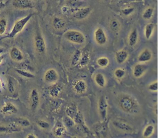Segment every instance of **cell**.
Wrapping results in <instances>:
<instances>
[{
    "instance_id": "obj_1",
    "label": "cell",
    "mask_w": 158,
    "mask_h": 138,
    "mask_svg": "<svg viewBox=\"0 0 158 138\" xmlns=\"http://www.w3.org/2000/svg\"><path fill=\"white\" fill-rule=\"evenodd\" d=\"M118 106L125 112L136 114L139 112V107L137 101L130 95L123 94L118 99Z\"/></svg>"
},
{
    "instance_id": "obj_2",
    "label": "cell",
    "mask_w": 158,
    "mask_h": 138,
    "mask_svg": "<svg viewBox=\"0 0 158 138\" xmlns=\"http://www.w3.org/2000/svg\"><path fill=\"white\" fill-rule=\"evenodd\" d=\"M34 15L33 13H30L28 14L25 17L16 21L10 31V33L5 37V38H12L15 37L18 33L21 32L23 29L24 28L26 24L29 22V20L31 19V18Z\"/></svg>"
},
{
    "instance_id": "obj_3",
    "label": "cell",
    "mask_w": 158,
    "mask_h": 138,
    "mask_svg": "<svg viewBox=\"0 0 158 138\" xmlns=\"http://www.w3.org/2000/svg\"><path fill=\"white\" fill-rule=\"evenodd\" d=\"M64 38L73 43L82 44L85 42V36L80 31L75 30H69L64 33Z\"/></svg>"
},
{
    "instance_id": "obj_4",
    "label": "cell",
    "mask_w": 158,
    "mask_h": 138,
    "mask_svg": "<svg viewBox=\"0 0 158 138\" xmlns=\"http://www.w3.org/2000/svg\"><path fill=\"white\" fill-rule=\"evenodd\" d=\"M34 45L35 50L39 54L45 53L46 49L45 40L39 30L36 31L35 36L34 37Z\"/></svg>"
},
{
    "instance_id": "obj_5",
    "label": "cell",
    "mask_w": 158,
    "mask_h": 138,
    "mask_svg": "<svg viewBox=\"0 0 158 138\" xmlns=\"http://www.w3.org/2000/svg\"><path fill=\"white\" fill-rule=\"evenodd\" d=\"M94 38L96 43L99 46L104 45L107 41V38L104 30L101 28H97L94 32Z\"/></svg>"
},
{
    "instance_id": "obj_6",
    "label": "cell",
    "mask_w": 158,
    "mask_h": 138,
    "mask_svg": "<svg viewBox=\"0 0 158 138\" xmlns=\"http://www.w3.org/2000/svg\"><path fill=\"white\" fill-rule=\"evenodd\" d=\"M12 5L17 9H28L34 7L32 0H12Z\"/></svg>"
},
{
    "instance_id": "obj_7",
    "label": "cell",
    "mask_w": 158,
    "mask_h": 138,
    "mask_svg": "<svg viewBox=\"0 0 158 138\" xmlns=\"http://www.w3.org/2000/svg\"><path fill=\"white\" fill-rule=\"evenodd\" d=\"M107 102L104 95H102L100 97L98 100V110L102 120H104L107 116Z\"/></svg>"
},
{
    "instance_id": "obj_8",
    "label": "cell",
    "mask_w": 158,
    "mask_h": 138,
    "mask_svg": "<svg viewBox=\"0 0 158 138\" xmlns=\"http://www.w3.org/2000/svg\"><path fill=\"white\" fill-rule=\"evenodd\" d=\"M44 79L46 83L53 84L57 81L59 79V75L56 70L54 68H49L45 72Z\"/></svg>"
},
{
    "instance_id": "obj_9",
    "label": "cell",
    "mask_w": 158,
    "mask_h": 138,
    "mask_svg": "<svg viewBox=\"0 0 158 138\" xmlns=\"http://www.w3.org/2000/svg\"><path fill=\"white\" fill-rule=\"evenodd\" d=\"M22 130V127L17 123H10L7 126H0V132L4 134H11L13 132H19Z\"/></svg>"
},
{
    "instance_id": "obj_10",
    "label": "cell",
    "mask_w": 158,
    "mask_h": 138,
    "mask_svg": "<svg viewBox=\"0 0 158 138\" xmlns=\"http://www.w3.org/2000/svg\"><path fill=\"white\" fill-rule=\"evenodd\" d=\"M72 87L75 92L78 94H84L87 89V86L85 81L82 79L74 81L72 83Z\"/></svg>"
},
{
    "instance_id": "obj_11",
    "label": "cell",
    "mask_w": 158,
    "mask_h": 138,
    "mask_svg": "<svg viewBox=\"0 0 158 138\" xmlns=\"http://www.w3.org/2000/svg\"><path fill=\"white\" fill-rule=\"evenodd\" d=\"M91 11L92 9L89 7L80 8L73 14V17L77 20H83L91 14Z\"/></svg>"
},
{
    "instance_id": "obj_12",
    "label": "cell",
    "mask_w": 158,
    "mask_h": 138,
    "mask_svg": "<svg viewBox=\"0 0 158 138\" xmlns=\"http://www.w3.org/2000/svg\"><path fill=\"white\" fill-rule=\"evenodd\" d=\"M30 107L33 111H35L38 107L40 103V96L38 91L36 89H33L30 95Z\"/></svg>"
},
{
    "instance_id": "obj_13",
    "label": "cell",
    "mask_w": 158,
    "mask_h": 138,
    "mask_svg": "<svg viewBox=\"0 0 158 138\" xmlns=\"http://www.w3.org/2000/svg\"><path fill=\"white\" fill-rule=\"evenodd\" d=\"M9 55L12 60L16 62H20L23 60L22 52L16 47H12L9 51Z\"/></svg>"
},
{
    "instance_id": "obj_14",
    "label": "cell",
    "mask_w": 158,
    "mask_h": 138,
    "mask_svg": "<svg viewBox=\"0 0 158 138\" xmlns=\"http://www.w3.org/2000/svg\"><path fill=\"white\" fill-rule=\"evenodd\" d=\"M62 86L57 83L51 84L49 87V94L53 98L57 97L62 90Z\"/></svg>"
},
{
    "instance_id": "obj_15",
    "label": "cell",
    "mask_w": 158,
    "mask_h": 138,
    "mask_svg": "<svg viewBox=\"0 0 158 138\" xmlns=\"http://www.w3.org/2000/svg\"><path fill=\"white\" fill-rule=\"evenodd\" d=\"M54 134L56 137H62L66 133V127L59 121H57L53 129Z\"/></svg>"
},
{
    "instance_id": "obj_16",
    "label": "cell",
    "mask_w": 158,
    "mask_h": 138,
    "mask_svg": "<svg viewBox=\"0 0 158 138\" xmlns=\"http://www.w3.org/2000/svg\"><path fill=\"white\" fill-rule=\"evenodd\" d=\"M17 107L11 102L6 103L1 108V112L4 114H15L17 112Z\"/></svg>"
},
{
    "instance_id": "obj_17",
    "label": "cell",
    "mask_w": 158,
    "mask_h": 138,
    "mask_svg": "<svg viewBox=\"0 0 158 138\" xmlns=\"http://www.w3.org/2000/svg\"><path fill=\"white\" fill-rule=\"evenodd\" d=\"M148 66L145 64H136L133 68V74L135 78L141 77L147 70Z\"/></svg>"
},
{
    "instance_id": "obj_18",
    "label": "cell",
    "mask_w": 158,
    "mask_h": 138,
    "mask_svg": "<svg viewBox=\"0 0 158 138\" xmlns=\"http://www.w3.org/2000/svg\"><path fill=\"white\" fill-rule=\"evenodd\" d=\"M115 60L117 63L122 64L123 63L128 57V53L127 51L124 49H122L118 51L115 55Z\"/></svg>"
},
{
    "instance_id": "obj_19",
    "label": "cell",
    "mask_w": 158,
    "mask_h": 138,
    "mask_svg": "<svg viewBox=\"0 0 158 138\" xmlns=\"http://www.w3.org/2000/svg\"><path fill=\"white\" fill-rule=\"evenodd\" d=\"M152 59V52L148 49L143 50L138 55V60L139 62H146L150 61Z\"/></svg>"
},
{
    "instance_id": "obj_20",
    "label": "cell",
    "mask_w": 158,
    "mask_h": 138,
    "mask_svg": "<svg viewBox=\"0 0 158 138\" xmlns=\"http://www.w3.org/2000/svg\"><path fill=\"white\" fill-rule=\"evenodd\" d=\"M112 123L115 128L122 131L126 132H131L133 131V128L127 123L120 121H114Z\"/></svg>"
},
{
    "instance_id": "obj_21",
    "label": "cell",
    "mask_w": 158,
    "mask_h": 138,
    "mask_svg": "<svg viewBox=\"0 0 158 138\" xmlns=\"http://www.w3.org/2000/svg\"><path fill=\"white\" fill-rule=\"evenodd\" d=\"M138 39V32L136 28H134L130 33L128 37V43L130 46L133 47L137 43Z\"/></svg>"
},
{
    "instance_id": "obj_22",
    "label": "cell",
    "mask_w": 158,
    "mask_h": 138,
    "mask_svg": "<svg viewBox=\"0 0 158 138\" xmlns=\"http://www.w3.org/2000/svg\"><path fill=\"white\" fill-rule=\"evenodd\" d=\"M66 22L64 19L55 17L52 20V26L56 30H62L66 26Z\"/></svg>"
},
{
    "instance_id": "obj_23",
    "label": "cell",
    "mask_w": 158,
    "mask_h": 138,
    "mask_svg": "<svg viewBox=\"0 0 158 138\" xmlns=\"http://www.w3.org/2000/svg\"><path fill=\"white\" fill-rule=\"evenodd\" d=\"M78 108L76 105L72 104L70 105H69L65 107V112L66 113V115L71 118L72 119H73L75 114L78 112Z\"/></svg>"
},
{
    "instance_id": "obj_24",
    "label": "cell",
    "mask_w": 158,
    "mask_h": 138,
    "mask_svg": "<svg viewBox=\"0 0 158 138\" xmlns=\"http://www.w3.org/2000/svg\"><path fill=\"white\" fill-rule=\"evenodd\" d=\"M89 54L87 52H85L83 54H81V58L77 64V66L79 68H83L85 67V66H86L89 62Z\"/></svg>"
},
{
    "instance_id": "obj_25",
    "label": "cell",
    "mask_w": 158,
    "mask_h": 138,
    "mask_svg": "<svg viewBox=\"0 0 158 138\" xmlns=\"http://www.w3.org/2000/svg\"><path fill=\"white\" fill-rule=\"evenodd\" d=\"M155 25L153 23H148L144 27V36L147 39L151 38L152 33L154 32Z\"/></svg>"
},
{
    "instance_id": "obj_26",
    "label": "cell",
    "mask_w": 158,
    "mask_h": 138,
    "mask_svg": "<svg viewBox=\"0 0 158 138\" xmlns=\"http://www.w3.org/2000/svg\"><path fill=\"white\" fill-rule=\"evenodd\" d=\"M94 81L96 84L101 87H103L106 85V79L103 74L101 73H98L94 76Z\"/></svg>"
},
{
    "instance_id": "obj_27",
    "label": "cell",
    "mask_w": 158,
    "mask_h": 138,
    "mask_svg": "<svg viewBox=\"0 0 158 138\" xmlns=\"http://www.w3.org/2000/svg\"><path fill=\"white\" fill-rule=\"evenodd\" d=\"M109 26H110V30L114 33H118V32H119V31L120 30V27H121L120 22L118 20L115 19V18L112 19L110 20V23H109Z\"/></svg>"
},
{
    "instance_id": "obj_28",
    "label": "cell",
    "mask_w": 158,
    "mask_h": 138,
    "mask_svg": "<svg viewBox=\"0 0 158 138\" xmlns=\"http://www.w3.org/2000/svg\"><path fill=\"white\" fill-rule=\"evenodd\" d=\"M81 52L79 49H77L75 52L73 53V55L72 57V60H71V64L72 66H76L77 65L81 56Z\"/></svg>"
},
{
    "instance_id": "obj_29",
    "label": "cell",
    "mask_w": 158,
    "mask_h": 138,
    "mask_svg": "<svg viewBox=\"0 0 158 138\" xmlns=\"http://www.w3.org/2000/svg\"><path fill=\"white\" fill-rule=\"evenodd\" d=\"M15 71L20 75L25 77V78H35V75L33 74H32L31 73L27 71V70H23V69H19V68H15L14 69Z\"/></svg>"
},
{
    "instance_id": "obj_30",
    "label": "cell",
    "mask_w": 158,
    "mask_h": 138,
    "mask_svg": "<svg viewBox=\"0 0 158 138\" xmlns=\"http://www.w3.org/2000/svg\"><path fill=\"white\" fill-rule=\"evenodd\" d=\"M73 121L75 123L81 125V124H85V121H84V118L82 113L78 110L77 113L75 114L74 118H73Z\"/></svg>"
},
{
    "instance_id": "obj_31",
    "label": "cell",
    "mask_w": 158,
    "mask_h": 138,
    "mask_svg": "<svg viewBox=\"0 0 158 138\" xmlns=\"http://www.w3.org/2000/svg\"><path fill=\"white\" fill-rule=\"evenodd\" d=\"M154 131V126L152 124H149L144 128V130L143 133V136L144 137H149L153 134Z\"/></svg>"
},
{
    "instance_id": "obj_32",
    "label": "cell",
    "mask_w": 158,
    "mask_h": 138,
    "mask_svg": "<svg viewBox=\"0 0 158 138\" xmlns=\"http://www.w3.org/2000/svg\"><path fill=\"white\" fill-rule=\"evenodd\" d=\"M15 123L21 127H28L30 125V121L24 118H18L15 120Z\"/></svg>"
},
{
    "instance_id": "obj_33",
    "label": "cell",
    "mask_w": 158,
    "mask_h": 138,
    "mask_svg": "<svg viewBox=\"0 0 158 138\" xmlns=\"http://www.w3.org/2000/svg\"><path fill=\"white\" fill-rule=\"evenodd\" d=\"M63 122H64L63 124H64V126L65 127L69 128H73L75 126V123L74 122L73 120L71 118H70L69 116H67V115L64 117Z\"/></svg>"
},
{
    "instance_id": "obj_34",
    "label": "cell",
    "mask_w": 158,
    "mask_h": 138,
    "mask_svg": "<svg viewBox=\"0 0 158 138\" xmlns=\"http://www.w3.org/2000/svg\"><path fill=\"white\" fill-rule=\"evenodd\" d=\"M97 64L102 68L106 67L109 63V60L106 57H101L97 60Z\"/></svg>"
},
{
    "instance_id": "obj_35",
    "label": "cell",
    "mask_w": 158,
    "mask_h": 138,
    "mask_svg": "<svg viewBox=\"0 0 158 138\" xmlns=\"http://www.w3.org/2000/svg\"><path fill=\"white\" fill-rule=\"evenodd\" d=\"M153 13H154V9L152 7H148L144 11L142 15L143 18L145 20H149L152 17Z\"/></svg>"
},
{
    "instance_id": "obj_36",
    "label": "cell",
    "mask_w": 158,
    "mask_h": 138,
    "mask_svg": "<svg viewBox=\"0 0 158 138\" xmlns=\"http://www.w3.org/2000/svg\"><path fill=\"white\" fill-rule=\"evenodd\" d=\"M125 75V71L123 68H118L114 71V76L118 79H120L122 78H123Z\"/></svg>"
},
{
    "instance_id": "obj_37",
    "label": "cell",
    "mask_w": 158,
    "mask_h": 138,
    "mask_svg": "<svg viewBox=\"0 0 158 138\" xmlns=\"http://www.w3.org/2000/svg\"><path fill=\"white\" fill-rule=\"evenodd\" d=\"M7 22L6 19L4 18H0V34L1 35L5 33L7 28Z\"/></svg>"
},
{
    "instance_id": "obj_38",
    "label": "cell",
    "mask_w": 158,
    "mask_h": 138,
    "mask_svg": "<svg viewBox=\"0 0 158 138\" xmlns=\"http://www.w3.org/2000/svg\"><path fill=\"white\" fill-rule=\"evenodd\" d=\"M36 124L41 129H48L50 127V124L48 122L44 120H38L36 121Z\"/></svg>"
},
{
    "instance_id": "obj_39",
    "label": "cell",
    "mask_w": 158,
    "mask_h": 138,
    "mask_svg": "<svg viewBox=\"0 0 158 138\" xmlns=\"http://www.w3.org/2000/svg\"><path fill=\"white\" fill-rule=\"evenodd\" d=\"M135 10V9L134 7H127V8H125L123 9L122 10V13L125 15V16H128V15H130V14H131Z\"/></svg>"
},
{
    "instance_id": "obj_40",
    "label": "cell",
    "mask_w": 158,
    "mask_h": 138,
    "mask_svg": "<svg viewBox=\"0 0 158 138\" xmlns=\"http://www.w3.org/2000/svg\"><path fill=\"white\" fill-rule=\"evenodd\" d=\"M148 89L151 91L154 92V91H157V81H156L152 83H151L148 87Z\"/></svg>"
},
{
    "instance_id": "obj_41",
    "label": "cell",
    "mask_w": 158,
    "mask_h": 138,
    "mask_svg": "<svg viewBox=\"0 0 158 138\" xmlns=\"http://www.w3.org/2000/svg\"><path fill=\"white\" fill-rule=\"evenodd\" d=\"M7 87H8V91H9V92L13 93L14 92V90H15L14 84V83H13L12 80H11V79H9L8 84H7Z\"/></svg>"
},
{
    "instance_id": "obj_42",
    "label": "cell",
    "mask_w": 158,
    "mask_h": 138,
    "mask_svg": "<svg viewBox=\"0 0 158 138\" xmlns=\"http://www.w3.org/2000/svg\"><path fill=\"white\" fill-rule=\"evenodd\" d=\"M37 136L33 133H30L27 136V138H36Z\"/></svg>"
},
{
    "instance_id": "obj_43",
    "label": "cell",
    "mask_w": 158,
    "mask_h": 138,
    "mask_svg": "<svg viewBox=\"0 0 158 138\" xmlns=\"http://www.w3.org/2000/svg\"><path fill=\"white\" fill-rule=\"evenodd\" d=\"M68 7H67V6H63L62 7V11L63 12H67L68 11Z\"/></svg>"
},
{
    "instance_id": "obj_44",
    "label": "cell",
    "mask_w": 158,
    "mask_h": 138,
    "mask_svg": "<svg viewBox=\"0 0 158 138\" xmlns=\"http://www.w3.org/2000/svg\"><path fill=\"white\" fill-rule=\"evenodd\" d=\"M5 4L4 3H3L2 2H0V10H1V9H2L4 7H5Z\"/></svg>"
},
{
    "instance_id": "obj_45",
    "label": "cell",
    "mask_w": 158,
    "mask_h": 138,
    "mask_svg": "<svg viewBox=\"0 0 158 138\" xmlns=\"http://www.w3.org/2000/svg\"><path fill=\"white\" fill-rule=\"evenodd\" d=\"M4 51H5L4 48H3V47H0V54H2V53H3Z\"/></svg>"
},
{
    "instance_id": "obj_46",
    "label": "cell",
    "mask_w": 158,
    "mask_h": 138,
    "mask_svg": "<svg viewBox=\"0 0 158 138\" xmlns=\"http://www.w3.org/2000/svg\"><path fill=\"white\" fill-rule=\"evenodd\" d=\"M3 59H4V56L3 55H0V63L2 62V60H3Z\"/></svg>"
},
{
    "instance_id": "obj_47",
    "label": "cell",
    "mask_w": 158,
    "mask_h": 138,
    "mask_svg": "<svg viewBox=\"0 0 158 138\" xmlns=\"http://www.w3.org/2000/svg\"><path fill=\"white\" fill-rule=\"evenodd\" d=\"M102 1H104V2H109L111 0H102Z\"/></svg>"
},
{
    "instance_id": "obj_48",
    "label": "cell",
    "mask_w": 158,
    "mask_h": 138,
    "mask_svg": "<svg viewBox=\"0 0 158 138\" xmlns=\"http://www.w3.org/2000/svg\"><path fill=\"white\" fill-rule=\"evenodd\" d=\"M64 1H65V0H58V1L59 2V3H60V4H62Z\"/></svg>"
},
{
    "instance_id": "obj_49",
    "label": "cell",
    "mask_w": 158,
    "mask_h": 138,
    "mask_svg": "<svg viewBox=\"0 0 158 138\" xmlns=\"http://www.w3.org/2000/svg\"><path fill=\"white\" fill-rule=\"evenodd\" d=\"M2 81H1V79H0V89H1V87H2Z\"/></svg>"
},
{
    "instance_id": "obj_50",
    "label": "cell",
    "mask_w": 158,
    "mask_h": 138,
    "mask_svg": "<svg viewBox=\"0 0 158 138\" xmlns=\"http://www.w3.org/2000/svg\"><path fill=\"white\" fill-rule=\"evenodd\" d=\"M128 1H136V0H128Z\"/></svg>"
},
{
    "instance_id": "obj_51",
    "label": "cell",
    "mask_w": 158,
    "mask_h": 138,
    "mask_svg": "<svg viewBox=\"0 0 158 138\" xmlns=\"http://www.w3.org/2000/svg\"><path fill=\"white\" fill-rule=\"evenodd\" d=\"M0 2H3V0H0Z\"/></svg>"
},
{
    "instance_id": "obj_52",
    "label": "cell",
    "mask_w": 158,
    "mask_h": 138,
    "mask_svg": "<svg viewBox=\"0 0 158 138\" xmlns=\"http://www.w3.org/2000/svg\"><path fill=\"white\" fill-rule=\"evenodd\" d=\"M116 1H121V0H116Z\"/></svg>"
}]
</instances>
